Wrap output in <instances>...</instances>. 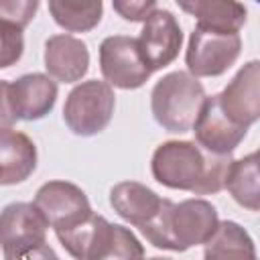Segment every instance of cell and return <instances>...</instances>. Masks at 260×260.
Returning a JSON list of instances; mask_svg holds the SVG:
<instances>
[{
  "mask_svg": "<svg viewBox=\"0 0 260 260\" xmlns=\"http://www.w3.org/2000/svg\"><path fill=\"white\" fill-rule=\"evenodd\" d=\"M232 154L215 156L193 140H167L156 146L150 171L156 183L195 195L219 193L225 183Z\"/></svg>",
  "mask_w": 260,
  "mask_h": 260,
  "instance_id": "6da1fadb",
  "label": "cell"
},
{
  "mask_svg": "<svg viewBox=\"0 0 260 260\" xmlns=\"http://www.w3.org/2000/svg\"><path fill=\"white\" fill-rule=\"evenodd\" d=\"M217 209L207 199H185L173 203L165 199L158 215L142 228V236L158 250L185 252L193 246L207 244L217 232Z\"/></svg>",
  "mask_w": 260,
  "mask_h": 260,
  "instance_id": "7a4b0ae2",
  "label": "cell"
},
{
  "mask_svg": "<svg viewBox=\"0 0 260 260\" xmlns=\"http://www.w3.org/2000/svg\"><path fill=\"white\" fill-rule=\"evenodd\" d=\"M205 98V89L197 77L187 71H173L154 83L150 110L158 126L167 132L183 134L193 128Z\"/></svg>",
  "mask_w": 260,
  "mask_h": 260,
  "instance_id": "3957f363",
  "label": "cell"
},
{
  "mask_svg": "<svg viewBox=\"0 0 260 260\" xmlns=\"http://www.w3.org/2000/svg\"><path fill=\"white\" fill-rule=\"evenodd\" d=\"M116 108L114 89L106 81L89 79L75 85L63 106V120L77 136L100 134L112 120Z\"/></svg>",
  "mask_w": 260,
  "mask_h": 260,
  "instance_id": "277c9868",
  "label": "cell"
},
{
  "mask_svg": "<svg viewBox=\"0 0 260 260\" xmlns=\"http://www.w3.org/2000/svg\"><path fill=\"white\" fill-rule=\"evenodd\" d=\"M240 51V35H225L195 24L185 53L187 73L193 77H217L238 61Z\"/></svg>",
  "mask_w": 260,
  "mask_h": 260,
  "instance_id": "5b68a950",
  "label": "cell"
},
{
  "mask_svg": "<svg viewBox=\"0 0 260 260\" xmlns=\"http://www.w3.org/2000/svg\"><path fill=\"white\" fill-rule=\"evenodd\" d=\"M32 205L55 234L77 228L93 213L83 189L69 181H49L41 185Z\"/></svg>",
  "mask_w": 260,
  "mask_h": 260,
  "instance_id": "8992f818",
  "label": "cell"
},
{
  "mask_svg": "<svg viewBox=\"0 0 260 260\" xmlns=\"http://www.w3.org/2000/svg\"><path fill=\"white\" fill-rule=\"evenodd\" d=\"M100 69L106 83L120 89H138L152 75L140 57L136 39L126 35H112L102 41Z\"/></svg>",
  "mask_w": 260,
  "mask_h": 260,
  "instance_id": "52a82bcc",
  "label": "cell"
},
{
  "mask_svg": "<svg viewBox=\"0 0 260 260\" xmlns=\"http://www.w3.org/2000/svg\"><path fill=\"white\" fill-rule=\"evenodd\" d=\"M136 45L142 61L150 71H158L171 65L183 45V30L175 14L167 8L152 10L144 20Z\"/></svg>",
  "mask_w": 260,
  "mask_h": 260,
  "instance_id": "ba28073f",
  "label": "cell"
},
{
  "mask_svg": "<svg viewBox=\"0 0 260 260\" xmlns=\"http://www.w3.org/2000/svg\"><path fill=\"white\" fill-rule=\"evenodd\" d=\"M221 112L238 126L250 128L260 118V63L248 61L217 93Z\"/></svg>",
  "mask_w": 260,
  "mask_h": 260,
  "instance_id": "9c48e42d",
  "label": "cell"
},
{
  "mask_svg": "<svg viewBox=\"0 0 260 260\" xmlns=\"http://www.w3.org/2000/svg\"><path fill=\"white\" fill-rule=\"evenodd\" d=\"M191 130L195 132V144H199L203 150L215 156L232 154L248 134V128L234 124L221 112L217 93L205 98Z\"/></svg>",
  "mask_w": 260,
  "mask_h": 260,
  "instance_id": "30bf717a",
  "label": "cell"
},
{
  "mask_svg": "<svg viewBox=\"0 0 260 260\" xmlns=\"http://www.w3.org/2000/svg\"><path fill=\"white\" fill-rule=\"evenodd\" d=\"M57 102V83L45 73H26L8 83V104L14 120H41Z\"/></svg>",
  "mask_w": 260,
  "mask_h": 260,
  "instance_id": "8fae6325",
  "label": "cell"
},
{
  "mask_svg": "<svg viewBox=\"0 0 260 260\" xmlns=\"http://www.w3.org/2000/svg\"><path fill=\"white\" fill-rule=\"evenodd\" d=\"M47 228V221L32 203H8L0 211V248L6 254L20 248L45 244Z\"/></svg>",
  "mask_w": 260,
  "mask_h": 260,
  "instance_id": "7c38bea8",
  "label": "cell"
},
{
  "mask_svg": "<svg viewBox=\"0 0 260 260\" xmlns=\"http://www.w3.org/2000/svg\"><path fill=\"white\" fill-rule=\"evenodd\" d=\"M45 69L51 79L63 83L79 81L89 69L87 45L73 35H53L45 43Z\"/></svg>",
  "mask_w": 260,
  "mask_h": 260,
  "instance_id": "4fadbf2b",
  "label": "cell"
},
{
  "mask_svg": "<svg viewBox=\"0 0 260 260\" xmlns=\"http://www.w3.org/2000/svg\"><path fill=\"white\" fill-rule=\"evenodd\" d=\"M165 197H158L150 187L138 181H122L110 191V205L114 211L134 228H146L160 211Z\"/></svg>",
  "mask_w": 260,
  "mask_h": 260,
  "instance_id": "5bb4252c",
  "label": "cell"
},
{
  "mask_svg": "<svg viewBox=\"0 0 260 260\" xmlns=\"http://www.w3.org/2000/svg\"><path fill=\"white\" fill-rule=\"evenodd\" d=\"M37 169V146L18 130L0 128V185L26 181Z\"/></svg>",
  "mask_w": 260,
  "mask_h": 260,
  "instance_id": "9a60e30c",
  "label": "cell"
},
{
  "mask_svg": "<svg viewBox=\"0 0 260 260\" xmlns=\"http://www.w3.org/2000/svg\"><path fill=\"white\" fill-rule=\"evenodd\" d=\"M112 225L104 215L91 213L83 223H79L73 230L55 234L61 242V246L75 258V260H100L106 252L110 238H112Z\"/></svg>",
  "mask_w": 260,
  "mask_h": 260,
  "instance_id": "2e32d148",
  "label": "cell"
},
{
  "mask_svg": "<svg viewBox=\"0 0 260 260\" xmlns=\"http://www.w3.org/2000/svg\"><path fill=\"white\" fill-rule=\"evenodd\" d=\"M181 10L197 18V24L225 35H240V28L246 24L248 8L240 2L228 0H191L177 2Z\"/></svg>",
  "mask_w": 260,
  "mask_h": 260,
  "instance_id": "e0dca14e",
  "label": "cell"
},
{
  "mask_svg": "<svg viewBox=\"0 0 260 260\" xmlns=\"http://www.w3.org/2000/svg\"><path fill=\"white\" fill-rule=\"evenodd\" d=\"M203 260H258L256 244L240 223L225 219L205 244Z\"/></svg>",
  "mask_w": 260,
  "mask_h": 260,
  "instance_id": "ac0fdd59",
  "label": "cell"
},
{
  "mask_svg": "<svg viewBox=\"0 0 260 260\" xmlns=\"http://www.w3.org/2000/svg\"><path fill=\"white\" fill-rule=\"evenodd\" d=\"M223 189L250 211H258L260 207V181H258V152H250L240 160H232Z\"/></svg>",
  "mask_w": 260,
  "mask_h": 260,
  "instance_id": "d6986e66",
  "label": "cell"
},
{
  "mask_svg": "<svg viewBox=\"0 0 260 260\" xmlns=\"http://www.w3.org/2000/svg\"><path fill=\"white\" fill-rule=\"evenodd\" d=\"M49 12L53 20L69 30V32H87L100 24L104 4L98 2H65V0H51Z\"/></svg>",
  "mask_w": 260,
  "mask_h": 260,
  "instance_id": "ffe728a7",
  "label": "cell"
},
{
  "mask_svg": "<svg viewBox=\"0 0 260 260\" xmlns=\"http://www.w3.org/2000/svg\"><path fill=\"white\" fill-rule=\"evenodd\" d=\"M100 260H144V246L130 228L114 223L110 244Z\"/></svg>",
  "mask_w": 260,
  "mask_h": 260,
  "instance_id": "44dd1931",
  "label": "cell"
},
{
  "mask_svg": "<svg viewBox=\"0 0 260 260\" xmlns=\"http://www.w3.org/2000/svg\"><path fill=\"white\" fill-rule=\"evenodd\" d=\"M24 51L22 28L0 20V69L16 65Z\"/></svg>",
  "mask_w": 260,
  "mask_h": 260,
  "instance_id": "7402d4cb",
  "label": "cell"
},
{
  "mask_svg": "<svg viewBox=\"0 0 260 260\" xmlns=\"http://www.w3.org/2000/svg\"><path fill=\"white\" fill-rule=\"evenodd\" d=\"M39 10L37 0H0V20L24 30Z\"/></svg>",
  "mask_w": 260,
  "mask_h": 260,
  "instance_id": "603a6c76",
  "label": "cell"
},
{
  "mask_svg": "<svg viewBox=\"0 0 260 260\" xmlns=\"http://www.w3.org/2000/svg\"><path fill=\"white\" fill-rule=\"evenodd\" d=\"M114 6V10L124 18V20H130V22H144L146 18H148V14L152 12V10H156L158 8V4L156 2H152V0H126V2H114L112 4Z\"/></svg>",
  "mask_w": 260,
  "mask_h": 260,
  "instance_id": "cb8c5ba5",
  "label": "cell"
},
{
  "mask_svg": "<svg viewBox=\"0 0 260 260\" xmlns=\"http://www.w3.org/2000/svg\"><path fill=\"white\" fill-rule=\"evenodd\" d=\"M4 260H59V256L45 242V244L20 248V250H14V252H6L4 254Z\"/></svg>",
  "mask_w": 260,
  "mask_h": 260,
  "instance_id": "d4e9b609",
  "label": "cell"
},
{
  "mask_svg": "<svg viewBox=\"0 0 260 260\" xmlns=\"http://www.w3.org/2000/svg\"><path fill=\"white\" fill-rule=\"evenodd\" d=\"M14 116L10 112V104H8V81L0 79V128H12L14 124Z\"/></svg>",
  "mask_w": 260,
  "mask_h": 260,
  "instance_id": "484cf974",
  "label": "cell"
},
{
  "mask_svg": "<svg viewBox=\"0 0 260 260\" xmlns=\"http://www.w3.org/2000/svg\"><path fill=\"white\" fill-rule=\"evenodd\" d=\"M146 260H171V258H162V256H152V258H146Z\"/></svg>",
  "mask_w": 260,
  "mask_h": 260,
  "instance_id": "4316f807",
  "label": "cell"
}]
</instances>
